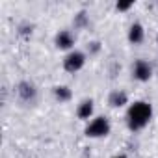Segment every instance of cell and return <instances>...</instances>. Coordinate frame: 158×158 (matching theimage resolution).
I'll return each mask as SVG.
<instances>
[{
    "mask_svg": "<svg viewBox=\"0 0 158 158\" xmlns=\"http://www.w3.org/2000/svg\"><path fill=\"white\" fill-rule=\"evenodd\" d=\"M152 117V106L147 101H136L128 106L127 125L130 130H141Z\"/></svg>",
    "mask_w": 158,
    "mask_h": 158,
    "instance_id": "cell-1",
    "label": "cell"
},
{
    "mask_svg": "<svg viewBox=\"0 0 158 158\" xmlns=\"http://www.w3.org/2000/svg\"><path fill=\"white\" fill-rule=\"evenodd\" d=\"M108 134H110V121L104 115L91 119L89 125L86 127V136H89V138H104Z\"/></svg>",
    "mask_w": 158,
    "mask_h": 158,
    "instance_id": "cell-2",
    "label": "cell"
},
{
    "mask_svg": "<svg viewBox=\"0 0 158 158\" xmlns=\"http://www.w3.org/2000/svg\"><path fill=\"white\" fill-rule=\"evenodd\" d=\"M86 63V54L80 52V50H73L65 56L63 60V69L67 73H76V71H80Z\"/></svg>",
    "mask_w": 158,
    "mask_h": 158,
    "instance_id": "cell-3",
    "label": "cell"
},
{
    "mask_svg": "<svg viewBox=\"0 0 158 158\" xmlns=\"http://www.w3.org/2000/svg\"><path fill=\"white\" fill-rule=\"evenodd\" d=\"M132 74H134L136 80L147 82L149 78L152 76V67H151V63H147L145 60H138V61L132 65Z\"/></svg>",
    "mask_w": 158,
    "mask_h": 158,
    "instance_id": "cell-4",
    "label": "cell"
},
{
    "mask_svg": "<svg viewBox=\"0 0 158 158\" xmlns=\"http://www.w3.org/2000/svg\"><path fill=\"white\" fill-rule=\"evenodd\" d=\"M17 93H19V97H21L24 102H34V99H35V95H37L35 86L30 84V82H21V84L17 86Z\"/></svg>",
    "mask_w": 158,
    "mask_h": 158,
    "instance_id": "cell-5",
    "label": "cell"
},
{
    "mask_svg": "<svg viewBox=\"0 0 158 158\" xmlns=\"http://www.w3.org/2000/svg\"><path fill=\"white\" fill-rule=\"evenodd\" d=\"M74 45V35L69 32V30H61L58 35H56V47L61 48V50H67Z\"/></svg>",
    "mask_w": 158,
    "mask_h": 158,
    "instance_id": "cell-6",
    "label": "cell"
},
{
    "mask_svg": "<svg viewBox=\"0 0 158 158\" xmlns=\"http://www.w3.org/2000/svg\"><path fill=\"white\" fill-rule=\"evenodd\" d=\"M127 101H128V97H127V93H125V91H121V89L112 91V93H110V97H108V102H110V106H114V108L125 106V104H127Z\"/></svg>",
    "mask_w": 158,
    "mask_h": 158,
    "instance_id": "cell-7",
    "label": "cell"
},
{
    "mask_svg": "<svg viewBox=\"0 0 158 158\" xmlns=\"http://www.w3.org/2000/svg\"><path fill=\"white\" fill-rule=\"evenodd\" d=\"M78 117H80V119H89L91 115H93V101L91 99H86V101H82L80 102V106H78Z\"/></svg>",
    "mask_w": 158,
    "mask_h": 158,
    "instance_id": "cell-8",
    "label": "cell"
},
{
    "mask_svg": "<svg viewBox=\"0 0 158 158\" xmlns=\"http://www.w3.org/2000/svg\"><path fill=\"white\" fill-rule=\"evenodd\" d=\"M128 41L134 43V45H138V43L143 41V26L139 23H134L130 26V30H128Z\"/></svg>",
    "mask_w": 158,
    "mask_h": 158,
    "instance_id": "cell-9",
    "label": "cell"
},
{
    "mask_svg": "<svg viewBox=\"0 0 158 158\" xmlns=\"http://www.w3.org/2000/svg\"><path fill=\"white\" fill-rule=\"evenodd\" d=\"M54 97H56L60 102H67V101L73 97V93H71V89H69L67 86H56V88H54Z\"/></svg>",
    "mask_w": 158,
    "mask_h": 158,
    "instance_id": "cell-10",
    "label": "cell"
},
{
    "mask_svg": "<svg viewBox=\"0 0 158 158\" xmlns=\"http://www.w3.org/2000/svg\"><path fill=\"white\" fill-rule=\"evenodd\" d=\"M134 6V2H119L117 4V10L119 11H125V10H128V8H132Z\"/></svg>",
    "mask_w": 158,
    "mask_h": 158,
    "instance_id": "cell-11",
    "label": "cell"
},
{
    "mask_svg": "<svg viewBox=\"0 0 158 158\" xmlns=\"http://www.w3.org/2000/svg\"><path fill=\"white\" fill-rule=\"evenodd\" d=\"M112 158H127L125 154H117V156H112Z\"/></svg>",
    "mask_w": 158,
    "mask_h": 158,
    "instance_id": "cell-12",
    "label": "cell"
}]
</instances>
